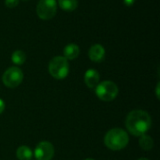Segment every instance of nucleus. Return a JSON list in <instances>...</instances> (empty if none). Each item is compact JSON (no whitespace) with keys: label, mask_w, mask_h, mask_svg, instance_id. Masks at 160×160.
<instances>
[{"label":"nucleus","mask_w":160,"mask_h":160,"mask_svg":"<svg viewBox=\"0 0 160 160\" xmlns=\"http://www.w3.org/2000/svg\"><path fill=\"white\" fill-rule=\"evenodd\" d=\"M152 119L148 112L142 110H134L130 112L126 119V127L130 134L141 137L146 134L151 128Z\"/></svg>","instance_id":"obj_1"},{"label":"nucleus","mask_w":160,"mask_h":160,"mask_svg":"<svg viewBox=\"0 0 160 160\" xmlns=\"http://www.w3.org/2000/svg\"><path fill=\"white\" fill-rule=\"evenodd\" d=\"M129 142V137L127 131L122 128H112L109 130L104 137L106 147L112 151H120L127 147Z\"/></svg>","instance_id":"obj_2"},{"label":"nucleus","mask_w":160,"mask_h":160,"mask_svg":"<svg viewBox=\"0 0 160 160\" xmlns=\"http://www.w3.org/2000/svg\"><path fill=\"white\" fill-rule=\"evenodd\" d=\"M49 72L56 80L65 79L69 72L68 61L64 56H55L49 63Z\"/></svg>","instance_id":"obj_3"},{"label":"nucleus","mask_w":160,"mask_h":160,"mask_svg":"<svg viewBox=\"0 0 160 160\" xmlns=\"http://www.w3.org/2000/svg\"><path fill=\"white\" fill-rule=\"evenodd\" d=\"M119 89L115 82L112 81H104L98 83L96 87L97 97L105 102L112 101L118 95Z\"/></svg>","instance_id":"obj_4"},{"label":"nucleus","mask_w":160,"mask_h":160,"mask_svg":"<svg viewBox=\"0 0 160 160\" xmlns=\"http://www.w3.org/2000/svg\"><path fill=\"white\" fill-rule=\"evenodd\" d=\"M23 80V73L18 67L8 68L2 76L3 83L8 88H15L19 86Z\"/></svg>","instance_id":"obj_5"},{"label":"nucleus","mask_w":160,"mask_h":160,"mask_svg":"<svg viewBox=\"0 0 160 160\" xmlns=\"http://www.w3.org/2000/svg\"><path fill=\"white\" fill-rule=\"evenodd\" d=\"M57 10L55 0H39L37 6V14L41 20L52 19Z\"/></svg>","instance_id":"obj_6"},{"label":"nucleus","mask_w":160,"mask_h":160,"mask_svg":"<svg viewBox=\"0 0 160 160\" xmlns=\"http://www.w3.org/2000/svg\"><path fill=\"white\" fill-rule=\"evenodd\" d=\"M33 156L37 160H52L54 156V147L49 142H40L36 146Z\"/></svg>","instance_id":"obj_7"},{"label":"nucleus","mask_w":160,"mask_h":160,"mask_svg":"<svg viewBox=\"0 0 160 160\" xmlns=\"http://www.w3.org/2000/svg\"><path fill=\"white\" fill-rule=\"evenodd\" d=\"M88 56L91 61L99 63L101 62L105 57V49L100 44H95L91 46V48L88 51Z\"/></svg>","instance_id":"obj_8"},{"label":"nucleus","mask_w":160,"mask_h":160,"mask_svg":"<svg viewBox=\"0 0 160 160\" xmlns=\"http://www.w3.org/2000/svg\"><path fill=\"white\" fill-rule=\"evenodd\" d=\"M99 80H100L99 73L94 68H90L84 73V82L86 86L91 89L97 87V85L99 83Z\"/></svg>","instance_id":"obj_9"},{"label":"nucleus","mask_w":160,"mask_h":160,"mask_svg":"<svg viewBox=\"0 0 160 160\" xmlns=\"http://www.w3.org/2000/svg\"><path fill=\"white\" fill-rule=\"evenodd\" d=\"M80 53V48L74 43L68 44L64 49V57L67 60H73L78 57Z\"/></svg>","instance_id":"obj_10"},{"label":"nucleus","mask_w":160,"mask_h":160,"mask_svg":"<svg viewBox=\"0 0 160 160\" xmlns=\"http://www.w3.org/2000/svg\"><path fill=\"white\" fill-rule=\"evenodd\" d=\"M16 157L19 160H31L33 158V151L26 145H21L16 150Z\"/></svg>","instance_id":"obj_11"},{"label":"nucleus","mask_w":160,"mask_h":160,"mask_svg":"<svg viewBox=\"0 0 160 160\" xmlns=\"http://www.w3.org/2000/svg\"><path fill=\"white\" fill-rule=\"evenodd\" d=\"M139 144L142 149H143L145 151H149L154 147V141L151 138V136H149L147 134H143L140 137Z\"/></svg>","instance_id":"obj_12"},{"label":"nucleus","mask_w":160,"mask_h":160,"mask_svg":"<svg viewBox=\"0 0 160 160\" xmlns=\"http://www.w3.org/2000/svg\"><path fill=\"white\" fill-rule=\"evenodd\" d=\"M59 7L66 11H73L78 7V0H58Z\"/></svg>","instance_id":"obj_13"},{"label":"nucleus","mask_w":160,"mask_h":160,"mask_svg":"<svg viewBox=\"0 0 160 160\" xmlns=\"http://www.w3.org/2000/svg\"><path fill=\"white\" fill-rule=\"evenodd\" d=\"M11 60H12L13 64H15V65H17V66H21V65H22V64L25 62V60H26V55H25V53H24L23 51H22V50H17V51H15V52L12 53V55H11Z\"/></svg>","instance_id":"obj_14"},{"label":"nucleus","mask_w":160,"mask_h":160,"mask_svg":"<svg viewBox=\"0 0 160 160\" xmlns=\"http://www.w3.org/2000/svg\"><path fill=\"white\" fill-rule=\"evenodd\" d=\"M19 4V0H5V5L8 8H15Z\"/></svg>","instance_id":"obj_15"},{"label":"nucleus","mask_w":160,"mask_h":160,"mask_svg":"<svg viewBox=\"0 0 160 160\" xmlns=\"http://www.w3.org/2000/svg\"><path fill=\"white\" fill-rule=\"evenodd\" d=\"M135 1H136V0H124V3H125L126 6L130 7V6H132V5L135 3Z\"/></svg>","instance_id":"obj_16"},{"label":"nucleus","mask_w":160,"mask_h":160,"mask_svg":"<svg viewBox=\"0 0 160 160\" xmlns=\"http://www.w3.org/2000/svg\"><path fill=\"white\" fill-rule=\"evenodd\" d=\"M4 110H5V102L3 99L0 98V114L4 112Z\"/></svg>","instance_id":"obj_17"},{"label":"nucleus","mask_w":160,"mask_h":160,"mask_svg":"<svg viewBox=\"0 0 160 160\" xmlns=\"http://www.w3.org/2000/svg\"><path fill=\"white\" fill-rule=\"evenodd\" d=\"M159 86H160V83L158 82V85H157V89H156V95H157V98H158V99H159L160 96H159Z\"/></svg>","instance_id":"obj_18"},{"label":"nucleus","mask_w":160,"mask_h":160,"mask_svg":"<svg viewBox=\"0 0 160 160\" xmlns=\"http://www.w3.org/2000/svg\"><path fill=\"white\" fill-rule=\"evenodd\" d=\"M138 160H149L148 158H140V159Z\"/></svg>","instance_id":"obj_19"},{"label":"nucleus","mask_w":160,"mask_h":160,"mask_svg":"<svg viewBox=\"0 0 160 160\" xmlns=\"http://www.w3.org/2000/svg\"><path fill=\"white\" fill-rule=\"evenodd\" d=\"M84 160H95V159H93V158H85Z\"/></svg>","instance_id":"obj_20"},{"label":"nucleus","mask_w":160,"mask_h":160,"mask_svg":"<svg viewBox=\"0 0 160 160\" xmlns=\"http://www.w3.org/2000/svg\"><path fill=\"white\" fill-rule=\"evenodd\" d=\"M23 1H27V0H23Z\"/></svg>","instance_id":"obj_21"}]
</instances>
